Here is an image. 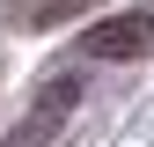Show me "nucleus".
I'll list each match as a JSON object with an SVG mask.
<instances>
[{"instance_id": "4", "label": "nucleus", "mask_w": 154, "mask_h": 147, "mask_svg": "<svg viewBox=\"0 0 154 147\" xmlns=\"http://www.w3.org/2000/svg\"><path fill=\"white\" fill-rule=\"evenodd\" d=\"M140 15H147V37H154V0H147V8H140Z\"/></svg>"}, {"instance_id": "2", "label": "nucleus", "mask_w": 154, "mask_h": 147, "mask_svg": "<svg viewBox=\"0 0 154 147\" xmlns=\"http://www.w3.org/2000/svg\"><path fill=\"white\" fill-rule=\"evenodd\" d=\"M81 52H88V59H140V52H154L147 15L140 8H132V15H103L95 30H81Z\"/></svg>"}, {"instance_id": "3", "label": "nucleus", "mask_w": 154, "mask_h": 147, "mask_svg": "<svg viewBox=\"0 0 154 147\" xmlns=\"http://www.w3.org/2000/svg\"><path fill=\"white\" fill-rule=\"evenodd\" d=\"M81 8H95V0H8V22L15 30H51V22H66V15H81Z\"/></svg>"}, {"instance_id": "1", "label": "nucleus", "mask_w": 154, "mask_h": 147, "mask_svg": "<svg viewBox=\"0 0 154 147\" xmlns=\"http://www.w3.org/2000/svg\"><path fill=\"white\" fill-rule=\"evenodd\" d=\"M73 103H81V81H73V74H51V81L37 88L29 118H22V125L8 133V147H51V133L66 125V110H73Z\"/></svg>"}]
</instances>
